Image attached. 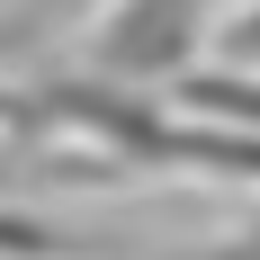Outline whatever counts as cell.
Wrapping results in <instances>:
<instances>
[{"mask_svg":"<svg viewBox=\"0 0 260 260\" xmlns=\"http://www.w3.org/2000/svg\"><path fill=\"white\" fill-rule=\"evenodd\" d=\"M215 36V0H99V36L90 63L108 81H180L198 72V54Z\"/></svg>","mask_w":260,"mask_h":260,"instance_id":"obj_1","label":"cell"},{"mask_svg":"<svg viewBox=\"0 0 260 260\" xmlns=\"http://www.w3.org/2000/svg\"><path fill=\"white\" fill-rule=\"evenodd\" d=\"M0 188H9V153H0Z\"/></svg>","mask_w":260,"mask_h":260,"instance_id":"obj_3","label":"cell"},{"mask_svg":"<svg viewBox=\"0 0 260 260\" xmlns=\"http://www.w3.org/2000/svg\"><path fill=\"white\" fill-rule=\"evenodd\" d=\"M234 260H260V234H251V242H242V251H234Z\"/></svg>","mask_w":260,"mask_h":260,"instance_id":"obj_2","label":"cell"}]
</instances>
